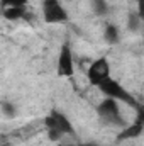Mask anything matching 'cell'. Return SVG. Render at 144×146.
Returning a JSON list of instances; mask_svg holds the SVG:
<instances>
[{
    "label": "cell",
    "mask_w": 144,
    "mask_h": 146,
    "mask_svg": "<svg viewBox=\"0 0 144 146\" xmlns=\"http://www.w3.org/2000/svg\"><path fill=\"white\" fill-rule=\"evenodd\" d=\"M108 75H110V68H108V61L105 58L95 60L88 68V80L95 85H100L105 80H108Z\"/></svg>",
    "instance_id": "obj_1"
},
{
    "label": "cell",
    "mask_w": 144,
    "mask_h": 146,
    "mask_svg": "<svg viewBox=\"0 0 144 146\" xmlns=\"http://www.w3.org/2000/svg\"><path fill=\"white\" fill-rule=\"evenodd\" d=\"M59 73L61 75H71L73 73V61L71 54L68 49H63L61 58H59Z\"/></svg>",
    "instance_id": "obj_3"
},
{
    "label": "cell",
    "mask_w": 144,
    "mask_h": 146,
    "mask_svg": "<svg viewBox=\"0 0 144 146\" xmlns=\"http://www.w3.org/2000/svg\"><path fill=\"white\" fill-rule=\"evenodd\" d=\"M42 12H44V19L49 22H59L65 21L66 17V10L61 7L58 0H46L42 5Z\"/></svg>",
    "instance_id": "obj_2"
},
{
    "label": "cell",
    "mask_w": 144,
    "mask_h": 146,
    "mask_svg": "<svg viewBox=\"0 0 144 146\" xmlns=\"http://www.w3.org/2000/svg\"><path fill=\"white\" fill-rule=\"evenodd\" d=\"M3 3V9H20V7H26L27 0H2Z\"/></svg>",
    "instance_id": "obj_4"
}]
</instances>
